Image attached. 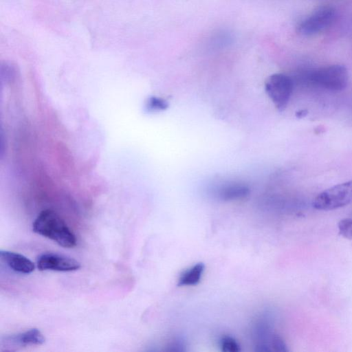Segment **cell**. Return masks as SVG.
I'll return each instance as SVG.
<instances>
[{"instance_id": "6da1fadb", "label": "cell", "mask_w": 352, "mask_h": 352, "mask_svg": "<svg viewBox=\"0 0 352 352\" xmlns=\"http://www.w3.org/2000/svg\"><path fill=\"white\" fill-rule=\"evenodd\" d=\"M32 230L59 245L71 248L76 245V238L64 220L54 210L41 211L32 224Z\"/></svg>"}, {"instance_id": "8992f818", "label": "cell", "mask_w": 352, "mask_h": 352, "mask_svg": "<svg viewBox=\"0 0 352 352\" xmlns=\"http://www.w3.org/2000/svg\"><path fill=\"white\" fill-rule=\"evenodd\" d=\"M37 267L41 271L72 272L78 270L80 267V263L69 256L50 252L39 256L37 260Z\"/></svg>"}, {"instance_id": "7c38bea8", "label": "cell", "mask_w": 352, "mask_h": 352, "mask_svg": "<svg viewBox=\"0 0 352 352\" xmlns=\"http://www.w3.org/2000/svg\"><path fill=\"white\" fill-rule=\"evenodd\" d=\"M339 234L343 237L352 241V219L346 218L338 223Z\"/></svg>"}, {"instance_id": "9a60e30c", "label": "cell", "mask_w": 352, "mask_h": 352, "mask_svg": "<svg viewBox=\"0 0 352 352\" xmlns=\"http://www.w3.org/2000/svg\"><path fill=\"white\" fill-rule=\"evenodd\" d=\"M308 113V111L306 109H302L296 112V117L301 118L306 116V115Z\"/></svg>"}, {"instance_id": "5bb4252c", "label": "cell", "mask_w": 352, "mask_h": 352, "mask_svg": "<svg viewBox=\"0 0 352 352\" xmlns=\"http://www.w3.org/2000/svg\"><path fill=\"white\" fill-rule=\"evenodd\" d=\"M149 107L155 110H164L168 107V103L162 98H152L149 101Z\"/></svg>"}, {"instance_id": "30bf717a", "label": "cell", "mask_w": 352, "mask_h": 352, "mask_svg": "<svg viewBox=\"0 0 352 352\" xmlns=\"http://www.w3.org/2000/svg\"><path fill=\"white\" fill-rule=\"evenodd\" d=\"M205 265L197 263L185 270L179 276L178 286H192L198 284L204 272Z\"/></svg>"}, {"instance_id": "277c9868", "label": "cell", "mask_w": 352, "mask_h": 352, "mask_svg": "<svg viewBox=\"0 0 352 352\" xmlns=\"http://www.w3.org/2000/svg\"><path fill=\"white\" fill-rule=\"evenodd\" d=\"M294 88L292 78L285 74H274L265 83V91L278 111L287 106Z\"/></svg>"}, {"instance_id": "3957f363", "label": "cell", "mask_w": 352, "mask_h": 352, "mask_svg": "<svg viewBox=\"0 0 352 352\" xmlns=\"http://www.w3.org/2000/svg\"><path fill=\"white\" fill-rule=\"evenodd\" d=\"M352 204V179L333 186L318 194L313 201L314 208L332 210Z\"/></svg>"}, {"instance_id": "9c48e42d", "label": "cell", "mask_w": 352, "mask_h": 352, "mask_svg": "<svg viewBox=\"0 0 352 352\" xmlns=\"http://www.w3.org/2000/svg\"><path fill=\"white\" fill-rule=\"evenodd\" d=\"M249 188L241 184H230L222 186L218 192L219 197L224 201L243 199L248 195Z\"/></svg>"}, {"instance_id": "5b68a950", "label": "cell", "mask_w": 352, "mask_h": 352, "mask_svg": "<svg viewBox=\"0 0 352 352\" xmlns=\"http://www.w3.org/2000/svg\"><path fill=\"white\" fill-rule=\"evenodd\" d=\"M336 18V10L329 6H321L304 19L298 26L302 35L311 36L329 28Z\"/></svg>"}, {"instance_id": "ba28073f", "label": "cell", "mask_w": 352, "mask_h": 352, "mask_svg": "<svg viewBox=\"0 0 352 352\" xmlns=\"http://www.w3.org/2000/svg\"><path fill=\"white\" fill-rule=\"evenodd\" d=\"M0 258L3 263L15 272L30 274L35 269V265L32 261L16 252L1 250Z\"/></svg>"}, {"instance_id": "52a82bcc", "label": "cell", "mask_w": 352, "mask_h": 352, "mask_svg": "<svg viewBox=\"0 0 352 352\" xmlns=\"http://www.w3.org/2000/svg\"><path fill=\"white\" fill-rule=\"evenodd\" d=\"M45 341L43 334L36 328H32L23 333L10 335L2 338L1 346L6 347H23L32 345H41Z\"/></svg>"}, {"instance_id": "8fae6325", "label": "cell", "mask_w": 352, "mask_h": 352, "mask_svg": "<svg viewBox=\"0 0 352 352\" xmlns=\"http://www.w3.org/2000/svg\"><path fill=\"white\" fill-rule=\"evenodd\" d=\"M221 350L224 352H239L240 346L238 342L231 336H223L220 340Z\"/></svg>"}, {"instance_id": "4fadbf2b", "label": "cell", "mask_w": 352, "mask_h": 352, "mask_svg": "<svg viewBox=\"0 0 352 352\" xmlns=\"http://www.w3.org/2000/svg\"><path fill=\"white\" fill-rule=\"evenodd\" d=\"M271 346L276 351L286 352L288 351L287 345L282 338L274 333L271 339Z\"/></svg>"}, {"instance_id": "7a4b0ae2", "label": "cell", "mask_w": 352, "mask_h": 352, "mask_svg": "<svg viewBox=\"0 0 352 352\" xmlns=\"http://www.w3.org/2000/svg\"><path fill=\"white\" fill-rule=\"evenodd\" d=\"M310 84L331 91H341L347 86L349 74L341 65H332L308 72L305 76Z\"/></svg>"}]
</instances>
